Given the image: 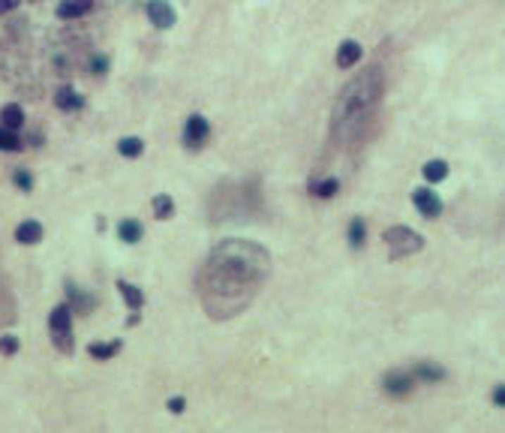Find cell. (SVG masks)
Instances as JSON below:
<instances>
[{
	"label": "cell",
	"mask_w": 505,
	"mask_h": 433,
	"mask_svg": "<svg viewBox=\"0 0 505 433\" xmlns=\"http://www.w3.org/2000/svg\"><path fill=\"white\" fill-rule=\"evenodd\" d=\"M148 18H151L160 30H168V27L175 25L177 15H175V9H172V4H168V0H151V4H148Z\"/></svg>",
	"instance_id": "obj_11"
},
{
	"label": "cell",
	"mask_w": 505,
	"mask_h": 433,
	"mask_svg": "<svg viewBox=\"0 0 505 433\" xmlns=\"http://www.w3.org/2000/svg\"><path fill=\"white\" fill-rule=\"evenodd\" d=\"M49 334L54 349L61 355H73L75 352V334H73V307L70 304H58L49 316Z\"/></svg>",
	"instance_id": "obj_4"
},
{
	"label": "cell",
	"mask_w": 505,
	"mask_h": 433,
	"mask_svg": "<svg viewBox=\"0 0 505 433\" xmlns=\"http://www.w3.org/2000/svg\"><path fill=\"white\" fill-rule=\"evenodd\" d=\"M0 151H21V139L15 130L0 127Z\"/></svg>",
	"instance_id": "obj_26"
},
{
	"label": "cell",
	"mask_w": 505,
	"mask_h": 433,
	"mask_svg": "<svg viewBox=\"0 0 505 433\" xmlns=\"http://www.w3.org/2000/svg\"><path fill=\"white\" fill-rule=\"evenodd\" d=\"M208 132H211V127H208L205 118H201V115H189L187 124H184V144H187L189 151H199L201 144L208 142Z\"/></svg>",
	"instance_id": "obj_8"
},
{
	"label": "cell",
	"mask_w": 505,
	"mask_h": 433,
	"mask_svg": "<svg viewBox=\"0 0 505 433\" xmlns=\"http://www.w3.org/2000/svg\"><path fill=\"white\" fill-rule=\"evenodd\" d=\"M0 127L15 130V132L25 127V112H21V106H15V103L4 106V112H0Z\"/></svg>",
	"instance_id": "obj_18"
},
{
	"label": "cell",
	"mask_w": 505,
	"mask_h": 433,
	"mask_svg": "<svg viewBox=\"0 0 505 433\" xmlns=\"http://www.w3.org/2000/svg\"><path fill=\"white\" fill-rule=\"evenodd\" d=\"M412 205L421 211V217H428V220H436L442 214V208L445 202L439 199V193H433L430 187H418V190L412 193Z\"/></svg>",
	"instance_id": "obj_7"
},
{
	"label": "cell",
	"mask_w": 505,
	"mask_h": 433,
	"mask_svg": "<svg viewBox=\"0 0 505 433\" xmlns=\"http://www.w3.org/2000/svg\"><path fill=\"white\" fill-rule=\"evenodd\" d=\"M94 9V0H61L58 4V18H82L85 13Z\"/></svg>",
	"instance_id": "obj_14"
},
{
	"label": "cell",
	"mask_w": 505,
	"mask_h": 433,
	"mask_svg": "<svg viewBox=\"0 0 505 433\" xmlns=\"http://www.w3.org/2000/svg\"><path fill=\"white\" fill-rule=\"evenodd\" d=\"M268 274H271V256L262 244L247 238L220 241L201 262L196 277L201 310L214 322L241 316L256 301Z\"/></svg>",
	"instance_id": "obj_1"
},
{
	"label": "cell",
	"mask_w": 505,
	"mask_h": 433,
	"mask_svg": "<svg viewBox=\"0 0 505 433\" xmlns=\"http://www.w3.org/2000/svg\"><path fill=\"white\" fill-rule=\"evenodd\" d=\"M424 177H428L430 184H439V181H445L448 177V163L445 160H430V163H424Z\"/></svg>",
	"instance_id": "obj_22"
},
{
	"label": "cell",
	"mask_w": 505,
	"mask_h": 433,
	"mask_svg": "<svg viewBox=\"0 0 505 433\" xmlns=\"http://www.w3.org/2000/svg\"><path fill=\"white\" fill-rule=\"evenodd\" d=\"M144 235V226L139 223V220H120L118 223V238L123 244H139Z\"/></svg>",
	"instance_id": "obj_17"
},
{
	"label": "cell",
	"mask_w": 505,
	"mask_h": 433,
	"mask_svg": "<svg viewBox=\"0 0 505 433\" xmlns=\"http://www.w3.org/2000/svg\"><path fill=\"white\" fill-rule=\"evenodd\" d=\"M118 292L123 295V301H127V307L132 310V316L127 319V325H136L139 322V313H142V307H144V292L139 286H132L127 280H118Z\"/></svg>",
	"instance_id": "obj_10"
},
{
	"label": "cell",
	"mask_w": 505,
	"mask_h": 433,
	"mask_svg": "<svg viewBox=\"0 0 505 433\" xmlns=\"http://www.w3.org/2000/svg\"><path fill=\"white\" fill-rule=\"evenodd\" d=\"M54 103H58V108H63V112H78V108L85 106V96H78L73 87H61Z\"/></svg>",
	"instance_id": "obj_20"
},
{
	"label": "cell",
	"mask_w": 505,
	"mask_h": 433,
	"mask_svg": "<svg viewBox=\"0 0 505 433\" xmlns=\"http://www.w3.org/2000/svg\"><path fill=\"white\" fill-rule=\"evenodd\" d=\"M262 211V190L259 181L244 177V181H223L208 199V214L214 223L226 220H250Z\"/></svg>",
	"instance_id": "obj_3"
},
{
	"label": "cell",
	"mask_w": 505,
	"mask_h": 433,
	"mask_svg": "<svg viewBox=\"0 0 505 433\" xmlns=\"http://www.w3.org/2000/svg\"><path fill=\"white\" fill-rule=\"evenodd\" d=\"M18 6V0H0V15H6V13H13V9Z\"/></svg>",
	"instance_id": "obj_32"
},
{
	"label": "cell",
	"mask_w": 505,
	"mask_h": 433,
	"mask_svg": "<svg viewBox=\"0 0 505 433\" xmlns=\"http://www.w3.org/2000/svg\"><path fill=\"white\" fill-rule=\"evenodd\" d=\"M346 238H349V247L352 250H361L364 241H367V223L361 217H352L349 220V232H346Z\"/></svg>",
	"instance_id": "obj_21"
},
{
	"label": "cell",
	"mask_w": 505,
	"mask_h": 433,
	"mask_svg": "<svg viewBox=\"0 0 505 433\" xmlns=\"http://www.w3.org/2000/svg\"><path fill=\"white\" fill-rule=\"evenodd\" d=\"M382 241H385L391 259L415 256V253L424 247V238L418 235V232H412L409 226H388V229L382 232Z\"/></svg>",
	"instance_id": "obj_5"
},
{
	"label": "cell",
	"mask_w": 505,
	"mask_h": 433,
	"mask_svg": "<svg viewBox=\"0 0 505 433\" xmlns=\"http://www.w3.org/2000/svg\"><path fill=\"white\" fill-rule=\"evenodd\" d=\"M361 54H364L361 42L346 39V42H340V49H337V66H340V70H352V66L361 61Z\"/></svg>",
	"instance_id": "obj_13"
},
{
	"label": "cell",
	"mask_w": 505,
	"mask_h": 433,
	"mask_svg": "<svg viewBox=\"0 0 505 433\" xmlns=\"http://www.w3.org/2000/svg\"><path fill=\"white\" fill-rule=\"evenodd\" d=\"M118 352H120V340H111V343L96 340V343H91V346H87V355H91L94 361H111Z\"/></svg>",
	"instance_id": "obj_16"
},
{
	"label": "cell",
	"mask_w": 505,
	"mask_h": 433,
	"mask_svg": "<svg viewBox=\"0 0 505 433\" xmlns=\"http://www.w3.org/2000/svg\"><path fill=\"white\" fill-rule=\"evenodd\" d=\"M91 70H94L96 75H103V73L108 70V58H106V54H96L94 63H91Z\"/></svg>",
	"instance_id": "obj_31"
},
{
	"label": "cell",
	"mask_w": 505,
	"mask_h": 433,
	"mask_svg": "<svg viewBox=\"0 0 505 433\" xmlns=\"http://www.w3.org/2000/svg\"><path fill=\"white\" fill-rule=\"evenodd\" d=\"M13 181H15L25 193H30V190H33V177H30V172H27V169H18V172L13 175Z\"/></svg>",
	"instance_id": "obj_28"
},
{
	"label": "cell",
	"mask_w": 505,
	"mask_h": 433,
	"mask_svg": "<svg viewBox=\"0 0 505 433\" xmlns=\"http://www.w3.org/2000/svg\"><path fill=\"white\" fill-rule=\"evenodd\" d=\"M21 349V340L15 334H0V355L9 358V355H15Z\"/></svg>",
	"instance_id": "obj_27"
},
{
	"label": "cell",
	"mask_w": 505,
	"mask_h": 433,
	"mask_svg": "<svg viewBox=\"0 0 505 433\" xmlns=\"http://www.w3.org/2000/svg\"><path fill=\"white\" fill-rule=\"evenodd\" d=\"M118 151H120V157H142L144 142L136 139V136H127V139H120V142H118Z\"/></svg>",
	"instance_id": "obj_24"
},
{
	"label": "cell",
	"mask_w": 505,
	"mask_h": 433,
	"mask_svg": "<svg viewBox=\"0 0 505 433\" xmlns=\"http://www.w3.org/2000/svg\"><path fill=\"white\" fill-rule=\"evenodd\" d=\"M415 385H418V379L412 376V370H403V368L388 370L382 376V388H385V394H391V397H406V394L415 391Z\"/></svg>",
	"instance_id": "obj_6"
},
{
	"label": "cell",
	"mask_w": 505,
	"mask_h": 433,
	"mask_svg": "<svg viewBox=\"0 0 505 433\" xmlns=\"http://www.w3.org/2000/svg\"><path fill=\"white\" fill-rule=\"evenodd\" d=\"M382 94H385V75L379 66H370V70L349 79V84H343L331 112L334 144L358 148L361 142H367L370 130L376 124L379 106H382Z\"/></svg>",
	"instance_id": "obj_2"
},
{
	"label": "cell",
	"mask_w": 505,
	"mask_h": 433,
	"mask_svg": "<svg viewBox=\"0 0 505 433\" xmlns=\"http://www.w3.org/2000/svg\"><path fill=\"white\" fill-rule=\"evenodd\" d=\"M490 401H493V406H497V409H505V382L493 385V391H490Z\"/></svg>",
	"instance_id": "obj_29"
},
{
	"label": "cell",
	"mask_w": 505,
	"mask_h": 433,
	"mask_svg": "<svg viewBox=\"0 0 505 433\" xmlns=\"http://www.w3.org/2000/svg\"><path fill=\"white\" fill-rule=\"evenodd\" d=\"M412 376L418 379L421 385H436V382H442L445 379V368H439L436 361H418L412 368Z\"/></svg>",
	"instance_id": "obj_12"
},
{
	"label": "cell",
	"mask_w": 505,
	"mask_h": 433,
	"mask_svg": "<svg viewBox=\"0 0 505 433\" xmlns=\"http://www.w3.org/2000/svg\"><path fill=\"white\" fill-rule=\"evenodd\" d=\"M154 214H156V220H172V217H175L172 196H166V193L156 196V199H154Z\"/></svg>",
	"instance_id": "obj_23"
},
{
	"label": "cell",
	"mask_w": 505,
	"mask_h": 433,
	"mask_svg": "<svg viewBox=\"0 0 505 433\" xmlns=\"http://www.w3.org/2000/svg\"><path fill=\"white\" fill-rule=\"evenodd\" d=\"M166 406H168V413L181 415L184 409H187V401H184V397H168V403H166Z\"/></svg>",
	"instance_id": "obj_30"
},
{
	"label": "cell",
	"mask_w": 505,
	"mask_h": 433,
	"mask_svg": "<svg viewBox=\"0 0 505 433\" xmlns=\"http://www.w3.org/2000/svg\"><path fill=\"white\" fill-rule=\"evenodd\" d=\"M15 241L25 244V247L39 244L42 241V226L37 223V220H25V223H18V229H15Z\"/></svg>",
	"instance_id": "obj_15"
},
{
	"label": "cell",
	"mask_w": 505,
	"mask_h": 433,
	"mask_svg": "<svg viewBox=\"0 0 505 433\" xmlns=\"http://www.w3.org/2000/svg\"><path fill=\"white\" fill-rule=\"evenodd\" d=\"M66 298H70L66 304L73 307V313L87 316V313H94V310H96V295H94V292H85V289H78L73 280H66Z\"/></svg>",
	"instance_id": "obj_9"
},
{
	"label": "cell",
	"mask_w": 505,
	"mask_h": 433,
	"mask_svg": "<svg viewBox=\"0 0 505 433\" xmlns=\"http://www.w3.org/2000/svg\"><path fill=\"white\" fill-rule=\"evenodd\" d=\"M15 319V304H13V298H9V292L4 286H0V328L6 325V322H13Z\"/></svg>",
	"instance_id": "obj_25"
},
{
	"label": "cell",
	"mask_w": 505,
	"mask_h": 433,
	"mask_svg": "<svg viewBox=\"0 0 505 433\" xmlns=\"http://www.w3.org/2000/svg\"><path fill=\"white\" fill-rule=\"evenodd\" d=\"M337 193H340V181H337V177H322V181L310 184V196L313 199H334Z\"/></svg>",
	"instance_id": "obj_19"
}]
</instances>
